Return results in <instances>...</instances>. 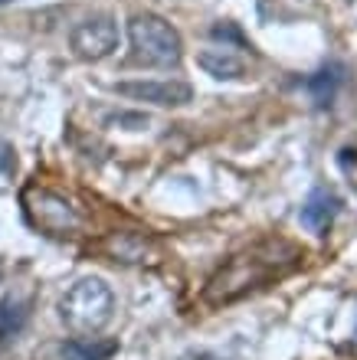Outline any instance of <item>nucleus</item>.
Instances as JSON below:
<instances>
[{
	"label": "nucleus",
	"mask_w": 357,
	"mask_h": 360,
	"mask_svg": "<svg viewBox=\"0 0 357 360\" xmlns=\"http://www.w3.org/2000/svg\"><path fill=\"white\" fill-rule=\"evenodd\" d=\"M341 207H344V203H341V197L331 187H315L308 193V200L301 203L299 219H301V226L308 229V233L325 236V233L331 229V223L338 219Z\"/></svg>",
	"instance_id": "obj_7"
},
{
	"label": "nucleus",
	"mask_w": 357,
	"mask_h": 360,
	"mask_svg": "<svg viewBox=\"0 0 357 360\" xmlns=\"http://www.w3.org/2000/svg\"><path fill=\"white\" fill-rule=\"evenodd\" d=\"M20 203H23V213H27L30 226L46 233V236H56V239L75 236L85 223L73 200H66L63 193H56V190H49V187H39V184L23 187Z\"/></svg>",
	"instance_id": "obj_4"
},
{
	"label": "nucleus",
	"mask_w": 357,
	"mask_h": 360,
	"mask_svg": "<svg viewBox=\"0 0 357 360\" xmlns=\"http://www.w3.org/2000/svg\"><path fill=\"white\" fill-rule=\"evenodd\" d=\"M112 311H115L112 288H108L102 278H95V275L79 278V282L63 295V302H59V314H63V321H66L75 334L102 331L105 324L112 321Z\"/></svg>",
	"instance_id": "obj_3"
},
{
	"label": "nucleus",
	"mask_w": 357,
	"mask_h": 360,
	"mask_svg": "<svg viewBox=\"0 0 357 360\" xmlns=\"http://www.w3.org/2000/svg\"><path fill=\"white\" fill-rule=\"evenodd\" d=\"M17 171V151H13V144L4 141L0 138V174L4 177H10V174Z\"/></svg>",
	"instance_id": "obj_13"
},
{
	"label": "nucleus",
	"mask_w": 357,
	"mask_h": 360,
	"mask_svg": "<svg viewBox=\"0 0 357 360\" xmlns=\"http://www.w3.org/2000/svg\"><path fill=\"white\" fill-rule=\"evenodd\" d=\"M197 66L207 72V76L220 79V82H236V79L246 76V59L236 56L233 49H220V46H210V49H200L197 53Z\"/></svg>",
	"instance_id": "obj_8"
},
{
	"label": "nucleus",
	"mask_w": 357,
	"mask_h": 360,
	"mask_svg": "<svg viewBox=\"0 0 357 360\" xmlns=\"http://www.w3.org/2000/svg\"><path fill=\"white\" fill-rule=\"evenodd\" d=\"M128 43H132V63L138 66L177 69L184 59V39L177 27L148 10L128 20Z\"/></svg>",
	"instance_id": "obj_2"
},
{
	"label": "nucleus",
	"mask_w": 357,
	"mask_h": 360,
	"mask_svg": "<svg viewBox=\"0 0 357 360\" xmlns=\"http://www.w3.org/2000/svg\"><path fill=\"white\" fill-rule=\"evenodd\" d=\"M279 272H285V269H279V256H275L273 246H259V249H249V252H239V256L230 259L207 282L203 302L213 304V308L233 304V302H239L243 295L263 288V285Z\"/></svg>",
	"instance_id": "obj_1"
},
{
	"label": "nucleus",
	"mask_w": 357,
	"mask_h": 360,
	"mask_svg": "<svg viewBox=\"0 0 357 360\" xmlns=\"http://www.w3.org/2000/svg\"><path fill=\"white\" fill-rule=\"evenodd\" d=\"M69 46L85 63H99V59L112 56L118 49V23L108 13H95V17L79 20L69 33Z\"/></svg>",
	"instance_id": "obj_5"
},
{
	"label": "nucleus",
	"mask_w": 357,
	"mask_h": 360,
	"mask_svg": "<svg viewBox=\"0 0 357 360\" xmlns=\"http://www.w3.org/2000/svg\"><path fill=\"white\" fill-rule=\"evenodd\" d=\"M115 92L132 102L158 105V108H184L194 102V89L184 79H125L115 86Z\"/></svg>",
	"instance_id": "obj_6"
},
{
	"label": "nucleus",
	"mask_w": 357,
	"mask_h": 360,
	"mask_svg": "<svg viewBox=\"0 0 357 360\" xmlns=\"http://www.w3.org/2000/svg\"><path fill=\"white\" fill-rule=\"evenodd\" d=\"M4 4H13V0H0V7H4Z\"/></svg>",
	"instance_id": "obj_14"
},
{
	"label": "nucleus",
	"mask_w": 357,
	"mask_h": 360,
	"mask_svg": "<svg viewBox=\"0 0 357 360\" xmlns=\"http://www.w3.org/2000/svg\"><path fill=\"white\" fill-rule=\"evenodd\" d=\"M115 354H118L115 338H73L63 344L66 360H112Z\"/></svg>",
	"instance_id": "obj_10"
},
{
	"label": "nucleus",
	"mask_w": 357,
	"mask_h": 360,
	"mask_svg": "<svg viewBox=\"0 0 357 360\" xmlns=\"http://www.w3.org/2000/svg\"><path fill=\"white\" fill-rule=\"evenodd\" d=\"M105 252L112 259H122V262H144L148 256V243L142 236H134V233H118L105 243Z\"/></svg>",
	"instance_id": "obj_12"
},
{
	"label": "nucleus",
	"mask_w": 357,
	"mask_h": 360,
	"mask_svg": "<svg viewBox=\"0 0 357 360\" xmlns=\"http://www.w3.org/2000/svg\"><path fill=\"white\" fill-rule=\"evenodd\" d=\"M27 321H30V302L7 295V298L0 302V347L7 341H13V338L27 328Z\"/></svg>",
	"instance_id": "obj_11"
},
{
	"label": "nucleus",
	"mask_w": 357,
	"mask_h": 360,
	"mask_svg": "<svg viewBox=\"0 0 357 360\" xmlns=\"http://www.w3.org/2000/svg\"><path fill=\"white\" fill-rule=\"evenodd\" d=\"M0 278H4V266H0Z\"/></svg>",
	"instance_id": "obj_15"
},
{
	"label": "nucleus",
	"mask_w": 357,
	"mask_h": 360,
	"mask_svg": "<svg viewBox=\"0 0 357 360\" xmlns=\"http://www.w3.org/2000/svg\"><path fill=\"white\" fill-rule=\"evenodd\" d=\"M344 79H348V66L344 63H328V66H321L315 76L308 79V92L315 98L318 108H328L334 98H338V89L344 86Z\"/></svg>",
	"instance_id": "obj_9"
}]
</instances>
